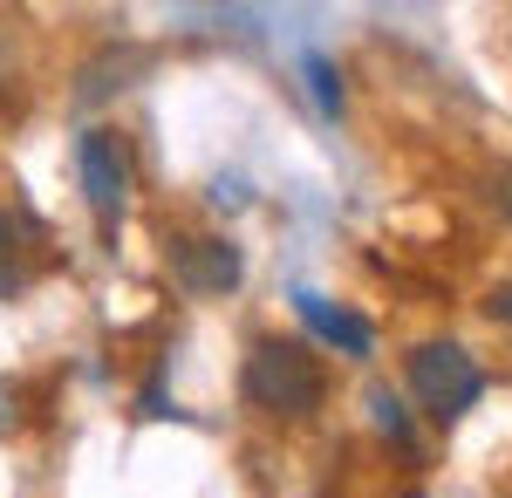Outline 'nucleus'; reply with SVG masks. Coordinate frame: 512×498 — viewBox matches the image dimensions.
I'll list each match as a JSON object with an SVG mask.
<instances>
[{"label":"nucleus","instance_id":"f257e3e1","mask_svg":"<svg viewBox=\"0 0 512 498\" xmlns=\"http://www.w3.org/2000/svg\"><path fill=\"white\" fill-rule=\"evenodd\" d=\"M321 396H328V376H321V362L301 342H260L246 355V403L253 410L301 423L321 410Z\"/></svg>","mask_w":512,"mask_h":498},{"label":"nucleus","instance_id":"f03ea898","mask_svg":"<svg viewBox=\"0 0 512 498\" xmlns=\"http://www.w3.org/2000/svg\"><path fill=\"white\" fill-rule=\"evenodd\" d=\"M410 389L437 423H458L485 396V369L458 342H417L410 348Z\"/></svg>","mask_w":512,"mask_h":498},{"label":"nucleus","instance_id":"7ed1b4c3","mask_svg":"<svg viewBox=\"0 0 512 498\" xmlns=\"http://www.w3.org/2000/svg\"><path fill=\"white\" fill-rule=\"evenodd\" d=\"M76 171H82V198H89L96 226L117 232L123 198H130V157H123V137L117 130H89V137L76 144Z\"/></svg>","mask_w":512,"mask_h":498},{"label":"nucleus","instance_id":"20e7f679","mask_svg":"<svg viewBox=\"0 0 512 498\" xmlns=\"http://www.w3.org/2000/svg\"><path fill=\"white\" fill-rule=\"evenodd\" d=\"M171 273H178L185 294H226V287H239V246H226V239H178L171 246Z\"/></svg>","mask_w":512,"mask_h":498},{"label":"nucleus","instance_id":"39448f33","mask_svg":"<svg viewBox=\"0 0 512 498\" xmlns=\"http://www.w3.org/2000/svg\"><path fill=\"white\" fill-rule=\"evenodd\" d=\"M294 307H301V321L315 328L321 342H335V348H342V355H355V362H362V355L376 348V328H369L362 314H349V307L321 301V294H294Z\"/></svg>","mask_w":512,"mask_h":498},{"label":"nucleus","instance_id":"423d86ee","mask_svg":"<svg viewBox=\"0 0 512 498\" xmlns=\"http://www.w3.org/2000/svg\"><path fill=\"white\" fill-rule=\"evenodd\" d=\"M7 287H21V232L0 212V294H7Z\"/></svg>","mask_w":512,"mask_h":498},{"label":"nucleus","instance_id":"0eeeda50","mask_svg":"<svg viewBox=\"0 0 512 498\" xmlns=\"http://www.w3.org/2000/svg\"><path fill=\"white\" fill-rule=\"evenodd\" d=\"M369 410H376V430H390L396 444H410V417H403V403H396L390 389H376V396H369Z\"/></svg>","mask_w":512,"mask_h":498},{"label":"nucleus","instance_id":"6e6552de","mask_svg":"<svg viewBox=\"0 0 512 498\" xmlns=\"http://www.w3.org/2000/svg\"><path fill=\"white\" fill-rule=\"evenodd\" d=\"M308 76H315V96L335 110V103H342V82H335V69H328V62H308Z\"/></svg>","mask_w":512,"mask_h":498},{"label":"nucleus","instance_id":"1a4fd4ad","mask_svg":"<svg viewBox=\"0 0 512 498\" xmlns=\"http://www.w3.org/2000/svg\"><path fill=\"white\" fill-rule=\"evenodd\" d=\"M485 307H492V321H506V328H512V280H506V287H492V301H485Z\"/></svg>","mask_w":512,"mask_h":498},{"label":"nucleus","instance_id":"9d476101","mask_svg":"<svg viewBox=\"0 0 512 498\" xmlns=\"http://www.w3.org/2000/svg\"><path fill=\"white\" fill-rule=\"evenodd\" d=\"M499 212H506V219H512V164H506V171H499Z\"/></svg>","mask_w":512,"mask_h":498}]
</instances>
